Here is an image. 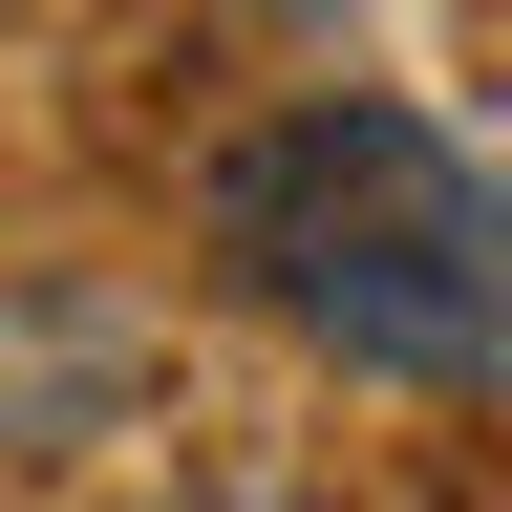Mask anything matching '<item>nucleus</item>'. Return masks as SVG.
<instances>
[{"label":"nucleus","instance_id":"nucleus-1","mask_svg":"<svg viewBox=\"0 0 512 512\" xmlns=\"http://www.w3.org/2000/svg\"><path fill=\"white\" fill-rule=\"evenodd\" d=\"M214 256L299 342H342L384 384H512V171L470 128L384 107V86H320L278 128L214 150Z\"/></svg>","mask_w":512,"mask_h":512}]
</instances>
